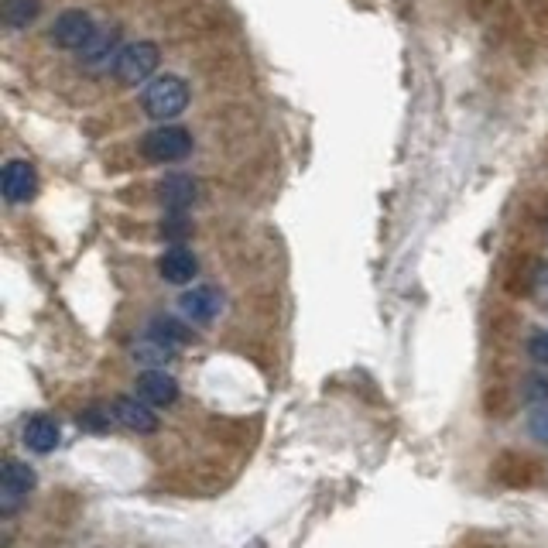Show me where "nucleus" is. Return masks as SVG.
I'll use <instances>...</instances> for the list:
<instances>
[{
    "mask_svg": "<svg viewBox=\"0 0 548 548\" xmlns=\"http://www.w3.org/2000/svg\"><path fill=\"white\" fill-rule=\"evenodd\" d=\"M141 103H144V114L151 120L168 124V120H175L185 107H189V86H185V79H179V76H158L148 83Z\"/></svg>",
    "mask_w": 548,
    "mask_h": 548,
    "instance_id": "f257e3e1",
    "label": "nucleus"
},
{
    "mask_svg": "<svg viewBox=\"0 0 548 548\" xmlns=\"http://www.w3.org/2000/svg\"><path fill=\"white\" fill-rule=\"evenodd\" d=\"M141 151L155 165H172L192 155V134L179 124H161L141 137Z\"/></svg>",
    "mask_w": 548,
    "mask_h": 548,
    "instance_id": "f03ea898",
    "label": "nucleus"
},
{
    "mask_svg": "<svg viewBox=\"0 0 548 548\" xmlns=\"http://www.w3.org/2000/svg\"><path fill=\"white\" fill-rule=\"evenodd\" d=\"M158 62H161V48L155 42H131V45H124V52H120L114 76H117V83H124V86L148 83V79L155 76Z\"/></svg>",
    "mask_w": 548,
    "mask_h": 548,
    "instance_id": "7ed1b4c3",
    "label": "nucleus"
},
{
    "mask_svg": "<svg viewBox=\"0 0 548 548\" xmlns=\"http://www.w3.org/2000/svg\"><path fill=\"white\" fill-rule=\"evenodd\" d=\"M52 42L59 48H69V52H83L86 45L93 42L96 35V21L90 18L86 11H79V7H72V11H62L59 18L52 21Z\"/></svg>",
    "mask_w": 548,
    "mask_h": 548,
    "instance_id": "20e7f679",
    "label": "nucleus"
},
{
    "mask_svg": "<svg viewBox=\"0 0 548 548\" xmlns=\"http://www.w3.org/2000/svg\"><path fill=\"white\" fill-rule=\"evenodd\" d=\"M35 470L28 463H18V459H7L4 473H0V514L11 518L14 511L21 507L24 497L35 490Z\"/></svg>",
    "mask_w": 548,
    "mask_h": 548,
    "instance_id": "39448f33",
    "label": "nucleus"
},
{
    "mask_svg": "<svg viewBox=\"0 0 548 548\" xmlns=\"http://www.w3.org/2000/svg\"><path fill=\"white\" fill-rule=\"evenodd\" d=\"M0 189H4V199L11 206L35 199V192H38V172H35V165H31V161H24V158L7 161V165H4V179H0Z\"/></svg>",
    "mask_w": 548,
    "mask_h": 548,
    "instance_id": "423d86ee",
    "label": "nucleus"
},
{
    "mask_svg": "<svg viewBox=\"0 0 548 548\" xmlns=\"http://www.w3.org/2000/svg\"><path fill=\"white\" fill-rule=\"evenodd\" d=\"M120 52H124V45H120V28L117 24H103V28H96L93 42L79 52V59H83L90 69H114Z\"/></svg>",
    "mask_w": 548,
    "mask_h": 548,
    "instance_id": "0eeeda50",
    "label": "nucleus"
},
{
    "mask_svg": "<svg viewBox=\"0 0 548 548\" xmlns=\"http://www.w3.org/2000/svg\"><path fill=\"white\" fill-rule=\"evenodd\" d=\"M179 309H182V316L189 322H196V326H209V322L220 316L223 298L213 285H196L179 298Z\"/></svg>",
    "mask_w": 548,
    "mask_h": 548,
    "instance_id": "6e6552de",
    "label": "nucleus"
},
{
    "mask_svg": "<svg viewBox=\"0 0 548 548\" xmlns=\"http://www.w3.org/2000/svg\"><path fill=\"white\" fill-rule=\"evenodd\" d=\"M158 199H161V206H165L172 216H182L185 209H189L199 199V185H196V179H192V175L172 172V175H165V179H161Z\"/></svg>",
    "mask_w": 548,
    "mask_h": 548,
    "instance_id": "1a4fd4ad",
    "label": "nucleus"
},
{
    "mask_svg": "<svg viewBox=\"0 0 548 548\" xmlns=\"http://www.w3.org/2000/svg\"><path fill=\"white\" fill-rule=\"evenodd\" d=\"M134 391H137V398L148 401V405L168 408V405H175V398H179V381H175L172 374H165V370H144V374L137 377Z\"/></svg>",
    "mask_w": 548,
    "mask_h": 548,
    "instance_id": "9d476101",
    "label": "nucleus"
},
{
    "mask_svg": "<svg viewBox=\"0 0 548 548\" xmlns=\"http://www.w3.org/2000/svg\"><path fill=\"white\" fill-rule=\"evenodd\" d=\"M114 418L124 429H131V432H141V435H151V432H158V418H155V411H151L148 401H141V398H117L114 401Z\"/></svg>",
    "mask_w": 548,
    "mask_h": 548,
    "instance_id": "9b49d317",
    "label": "nucleus"
},
{
    "mask_svg": "<svg viewBox=\"0 0 548 548\" xmlns=\"http://www.w3.org/2000/svg\"><path fill=\"white\" fill-rule=\"evenodd\" d=\"M158 274L168 281V285H189V281L199 274V261H196V254L185 251V247H168L158 261Z\"/></svg>",
    "mask_w": 548,
    "mask_h": 548,
    "instance_id": "f8f14e48",
    "label": "nucleus"
},
{
    "mask_svg": "<svg viewBox=\"0 0 548 548\" xmlns=\"http://www.w3.org/2000/svg\"><path fill=\"white\" fill-rule=\"evenodd\" d=\"M59 422L48 415H31L28 422H24V446L31 449V453H52L55 446H59Z\"/></svg>",
    "mask_w": 548,
    "mask_h": 548,
    "instance_id": "ddd939ff",
    "label": "nucleus"
},
{
    "mask_svg": "<svg viewBox=\"0 0 548 548\" xmlns=\"http://www.w3.org/2000/svg\"><path fill=\"white\" fill-rule=\"evenodd\" d=\"M42 11V0H4V24L14 31L28 28Z\"/></svg>",
    "mask_w": 548,
    "mask_h": 548,
    "instance_id": "4468645a",
    "label": "nucleus"
},
{
    "mask_svg": "<svg viewBox=\"0 0 548 548\" xmlns=\"http://www.w3.org/2000/svg\"><path fill=\"white\" fill-rule=\"evenodd\" d=\"M172 350H175V346H168V343H161L158 340V336H144V340H137L134 343V360H137V364H165V360L168 357H172Z\"/></svg>",
    "mask_w": 548,
    "mask_h": 548,
    "instance_id": "2eb2a0df",
    "label": "nucleus"
},
{
    "mask_svg": "<svg viewBox=\"0 0 548 548\" xmlns=\"http://www.w3.org/2000/svg\"><path fill=\"white\" fill-rule=\"evenodd\" d=\"M114 422H117V418H114V408H100V405L86 408L83 415H79V425H83L86 432H107Z\"/></svg>",
    "mask_w": 548,
    "mask_h": 548,
    "instance_id": "dca6fc26",
    "label": "nucleus"
},
{
    "mask_svg": "<svg viewBox=\"0 0 548 548\" xmlns=\"http://www.w3.org/2000/svg\"><path fill=\"white\" fill-rule=\"evenodd\" d=\"M151 336H158V340L168 343V346L185 343V329L175 319H155V322H151Z\"/></svg>",
    "mask_w": 548,
    "mask_h": 548,
    "instance_id": "f3484780",
    "label": "nucleus"
},
{
    "mask_svg": "<svg viewBox=\"0 0 548 548\" xmlns=\"http://www.w3.org/2000/svg\"><path fill=\"white\" fill-rule=\"evenodd\" d=\"M528 435L535 442H542V446H548V401L528 411Z\"/></svg>",
    "mask_w": 548,
    "mask_h": 548,
    "instance_id": "a211bd4d",
    "label": "nucleus"
},
{
    "mask_svg": "<svg viewBox=\"0 0 548 548\" xmlns=\"http://www.w3.org/2000/svg\"><path fill=\"white\" fill-rule=\"evenodd\" d=\"M528 353H531V360H538V364H548V333L545 329L528 340Z\"/></svg>",
    "mask_w": 548,
    "mask_h": 548,
    "instance_id": "6ab92c4d",
    "label": "nucleus"
},
{
    "mask_svg": "<svg viewBox=\"0 0 548 548\" xmlns=\"http://www.w3.org/2000/svg\"><path fill=\"white\" fill-rule=\"evenodd\" d=\"M161 233H165L168 240H182L185 233H189V227H185V220H182V216H172V220H168L165 227H161Z\"/></svg>",
    "mask_w": 548,
    "mask_h": 548,
    "instance_id": "aec40b11",
    "label": "nucleus"
}]
</instances>
